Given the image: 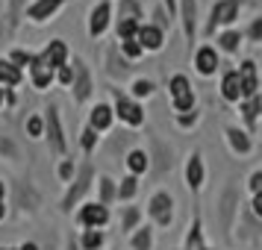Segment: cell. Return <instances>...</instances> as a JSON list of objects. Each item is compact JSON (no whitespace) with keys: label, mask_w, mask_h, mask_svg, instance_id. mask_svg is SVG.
I'll return each instance as SVG.
<instances>
[{"label":"cell","mask_w":262,"mask_h":250,"mask_svg":"<svg viewBox=\"0 0 262 250\" xmlns=\"http://www.w3.org/2000/svg\"><path fill=\"white\" fill-rule=\"evenodd\" d=\"M127 165H130L133 174H142V171H147V168H150V159H147V153H144V150H133V153L127 156Z\"/></svg>","instance_id":"cell-20"},{"label":"cell","mask_w":262,"mask_h":250,"mask_svg":"<svg viewBox=\"0 0 262 250\" xmlns=\"http://www.w3.org/2000/svg\"><path fill=\"white\" fill-rule=\"evenodd\" d=\"M109 24V3L103 0V3H97L95 9H92V21H89V33L92 36H100L103 30H106Z\"/></svg>","instance_id":"cell-11"},{"label":"cell","mask_w":262,"mask_h":250,"mask_svg":"<svg viewBox=\"0 0 262 250\" xmlns=\"http://www.w3.org/2000/svg\"><path fill=\"white\" fill-rule=\"evenodd\" d=\"M95 139H97L95 130H85L83 132V147H85V150H95Z\"/></svg>","instance_id":"cell-37"},{"label":"cell","mask_w":262,"mask_h":250,"mask_svg":"<svg viewBox=\"0 0 262 250\" xmlns=\"http://www.w3.org/2000/svg\"><path fill=\"white\" fill-rule=\"evenodd\" d=\"M186 179H189V186H191V189H198V186H201V179H203L201 156H191V162H189V168H186Z\"/></svg>","instance_id":"cell-21"},{"label":"cell","mask_w":262,"mask_h":250,"mask_svg":"<svg viewBox=\"0 0 262 250\" xmlns=\"http://www.w3.org/2000/svg\"><path fill=\"white\" fill-rule=\"evenodd\" d=\"M0 83L3 85H18L21 83V71H18V65L0 59Z\"/></svg>","instance_id":"cell-19"},{"label":"cell","mask_w":262,"mask_h":250,"mask_svg":"<svg viewBox=\"0 0 262 250\" xmlns=\"http://www.w3.org/2000/svg\"><path fill=\"white\" fill-rule=\"evenodd\" d=\"M256 112H259V95H253V97H250V103L245 106V118H248L250 127L256 124Z\"/></svg>","instance_id":"cell-29"},{"label":"cell","mask_w":262,"mask_h":250,"mask_svg":"<svg viewBox=\"0 0 262 250\" xmlns=\"http://www.w3.org/2000/svg\"><path fill=\"white\" fill-rule=\"evenodd\" d=\"M27 65H30V71H33V85H36V88H48L50 80H53V71H50V68L38 59V56H30V62H27Z\"/></svg>","instance_id":"cell-10"},{"label":"cell","mask_w":262,"mask_h":250,"mask_svg":"<svg viewBox=\"0 0 262 250\" xmlns=\"http://www.w3.org/2000/svg\"><path fill=\"white\" fill-rule=\"evenodd\" d=\"M150 92H154V83H150V80H136V83H133V95L136 97H147Z\"/></svg>","instance_id":"cell-32"},{"label":"cell","mask_w":262,"mask_h":250,"mask_svg":"<svg viewBox=\"0 0 262 250\" xmlns=\"http://www.w3.org/2000/svg\"><path fill=\"white\" fill-rule=\"evenodd\" d=\"M259 186H262V174L256 171V174L250 177V189H253V194H259Z\"/></svg>","instance_id":"cell-39"},{"label":"cell","mask_w":262,"mask_h":250,"mask_svg":"<svg viewBox=\"0 0 262 250\" xmlns=\"http://www.w3.org/2000/svg\"><path fill=\"white\" fill-rule=\"evenodd\" d=\"M41 124H48V135H50V147L56 150V153H65V135H62V124H59V112L56 106L48 109V115Z\"/></svg>","instance_id":"cell-2"},{"label":"cell","mask_w":262,"mask_h":250,"mask_svg":"<svg viewBox=\"0 0 262 250\" xmlns=\"http://www.w3.org/2000/svg\"><path fill=\"white\" fill-rule=\"evenodd\" d=\"M171 206H174L171 194L159 191V194H154V200H150V215H154L162 226H168V224H171Z\"/></svg>","instance_id":"cell-4"},{"label":"cell","mask_w":262,"mask_h":250,"mask_svg":"<svg viewBox=\"0 0 262 250\" xmlns=\"http://www.w3.org/2000/svg\"><path fill=\"white\" fill-rule=\"evenodd\" d=\"M171 97H174V106L177 112H186V109L194 106V95H191V85L186 77H171Z\"/></svg>","instance_id":"cell-1"},{"label":"cell","mask_w":262,"mask_h":250,"mask_svg":"<svg viewBox=\"0 0 262 250\" xmlns=\"http://www.w3.org/2000/svg\"><path fill=\"white\" fill-rule=\"evenodd\" d=\"M59 3H62V0H38V3L30 6V12H27V15H30L33 21H45V18H50V15L59 9Z\"/></svg>","instance_id":"cell-15"},{"label":"cell","mask_w":262,"mask_h":250,"mask_svg":"<svg viewBox=\"0 0 262 250\" xmlns=\"http://www.w3.org/2000/svg\"><path fill=\"white\" fill-rule=\"evenodd\" d=\"M74 74H77V85H74V97L77 100H85L89 97V92H92V80H89V71H85V65L80 59L74 62Z\"/></svg>","instance_id":"cell-12"},{"label":"cell","mask_w":262,"mask_h":250,"mask_svg":"<svg viewBox=\"0 0 262 250\" xmlns=\"http://www.w3.org/2000/svg\"><path fill=\"white\" fill-rule=\"evenodd\" d=\"M109 121H112V109H109L106 103H97V106L92 109V130H106Z\"/></svg>","instance_id":"cell-18"},{"label":"cell","mask_w":262,"mask_h":250,"mask_svg":"<svg viewBox=\"0 0 262 250\" xmlns=\"http://www.w3.org/2000/svg\"><path fill=\"white\" fill-rule=\"evenodd\" d=\"M136 41H139V48H147V50H159L162 48V30L159 27H139L136 30Z\"/></svg>","instance_id":"cell-6"},{"label":"cell","mask_w":262,"mask_h":250,"mask_svg":"<svg viewBox=\"0 0 262 250\" xmlns=\"http://www.w3.org/2000/svg\"><path fill=\"white\" fill-rule=\"evenodd\" d=\"M186 250H209L203 247V238H201V218H194V224H191L189 238H186Z\"/></svg>","instance_id":"cell-22"},{"label":"cell","mask_w":262,"mask_h":250,"mask_svg":"<svg viewBox=\"0 0 262 250\" xmlns=\"http://www.w3.org/2000/svg\"><path fill=\"white\" fill-rule=\"evenodd\" d=\"M133 247L136 250H150V230H147V226L139 230V236L133 238Z\"/></svg>","instance_id":"cell-30"},{"label":"cell","mask_w":262,"mask_h":250,"mask_svg":"<svg viewBox=\"0 0 262 250\" xmlns=\"http://www.w3.org/2000/svg\"><path fill=\"white\" fill-rule=\"evenodd\" d=\"M18 250H38L36 244H24V247H18Z\"/></svg>","instance_id":"cell-43"},{"label":"cell","mask_w":262,"mask_h":250,"mask_svg":"<svg viewBox=\"0 0 262 250\" xmlns=\"http://www.w3.org/2000/svg\"><path fill=\"white\" fill-rule=\"evenodd\" d=\"M227 135H230V144L236 147L238 153H248V150H250V139H248V135H245L242 130H236V127H230V130H227Z\"/></svg>","instance_id":"cell-23"},{"label":"cell","mask_w":262,"mask_h":250,"mask_svg":"<svg viewBox=\"0 0 262 250\" xmlns=\"http://www.w3.org/2000/svg\"><path fill=\"white\" fill-rule=\"evenodd\" d=\"M236 203H238V194L233 189L224 191V197H221V230H230V224H233V212H236Z\"/></svg>","instance_id":"cell-13"},{"label":"cell","mask_w":262,"mask_h":250,"mask_svg":"<svg viewBox=\"0 0 262 250\" xmlns=\"http://www.w3.org/2000/svg\"><path fill=\"white\" fill-rule=\"evenodd\" d=\"M238 0H221V3H215L212 6V21H209V33L215 30V24H230V21H236L238 15Z\"/></svg>","instance_id":"cell-3"},{"label":"cell","mask_w":262,"mask_h":250,"mask_svg":"<svg viewBox=\"0 0 262 250\" xmlns=\"http://www.w3.org/2000/svg\"><path fill=\"white\" fill-rule=\"evenodd\" d=\"M115 112L121 115V121H127V124H133V127H139L144 121V115H142V109L136 106V103H130L127 97H115Z\"/></svg>","instance_id":"cell-5"},{"label":"cell","mask_w":262,"mask_h":250,"mask_svg":"<svg viewBox=\"0 0 262 250\" xmlns=\"http://www.w3.org/2000/svg\"><path fill=\"white\" fill-rule=\"evenodd\" d=\"M71 171H74V165H71V162H62V168H59L62 179H68V177H71Z\"/></svg>","instance_id":"cell-41"},{"label":"cell","mask_w":262,"mask_h":250,"mask_svg":"<svg viewBox=\"0 0 262 250\" xmlns=\"http://www.w3.org/2000/svg\"><path fill=\"white\" fill-rule=\"evenodd\" d=\"M6 250H9V247H6Z\"/></svg>","instance_id":"cell-45"},{"label":"cell","mask_w":262,"mask_h":250,"mask_svg":"<svg viewBox=\"0 0 262 250\" xmlns=\"http://www.w3.org/2000/svg\"><path fill=\"white\" fill-rule=\"evenodd\" d=\"M221 95L227 97V100H238L242 97V80H238V71L227 74L224 83H221Z\"/></svg>","instance_id":"cell-16"},{"label":"cell","mask_w":262,"mask_h":250,"mask_svg":"<svg viewBox=\"0 0 262 250\" xmlns=\"http://www.w3.org/2000/svg\"><path fill=\"white\" fill-rule=\"evenodd\" d=\"M30 135H41V118H30Z\"/></svg>","instance_id":"cell-38"},{"label":"cell","mask_w":262,"mask_h":250,"mask_svg":"<svg viewBox=\"0 0 262 250\" xmlns=\"http://www.w3.org/2000/svg\"><path fill=\"white\" fill-rule=\"evenodd\" d=\"M218 41H221V48L224 50H236L238 44H242V36H238V33H224Z\"/></svg>","instance_id":"cell-31"},{"label":"cell","mask_w":262,"mask_h":250,"mask_svg":"<svg viewBox=\"0 0 262 250\" xmlns=\"http://www.w3.org/2000/svg\"><path fill=\"white\" fill-rule=\"evenodd\" d=\"M183 21H186V36H194V0H183Z\"/></svg>","instance_id":"cell-25"},{"label":"cell","mask_w":262,"mask_h":250,"mask_svg":"<svg viewBox=\"0 0 262 250\" xmlns=\"http://www.w3.org/2000/svg\"><path fill=\"white\" fill-rule=\"evenodd\" d=\"M100 244H103V236H100L97 230H89V233H85V238H83V247L85 250H97Z\"/></svg>","instance_id":"cell-28"},{"label":"cell","mask_w":262,"mask_h":250,"mask_svg":"<svg viewBox=\"0 0 262 250\" xmlns=\"http://www.w3.org/2000/svg\"><path fill=\"white\" fill-rule=\"evenodd\" d=\"M124 53H127L130 59H136V56L142 53V48H139V41H136V38H127V41H124Z\"/></svg>","instance_id":"cell-34"},{"label":"cell","mask_w":262,"mask_h":250,"mask_svg":"<svg viewBox=\"0 0 262 250\" xmlns=\"http://www.w3.org/2000/svg\"><path fill=\"white\" fill-rule=\"evenodd\" d=\"M139 221V209H127V215H124V224H121V230H133V224Z\"/></svg>","instance_id":"cell-35"},{"label":"cell","mask_w":262,"mask_h":250,"mask_svg":"<svg viewBox=\"0 0 262 250\" xmlns=\"http://www.w3.org/2000/svg\"><path fill=\"white\" fill-rule=\"evenodd\" d=\"M106 221H109V212H106V206H100V203H92V206H85L83 212H80V224L92 226V230H97Z\"/></svg>","instance_id":"cell-8"},{"label":"cell","mask_w":262,"mask_h":250,"mask_svg":"<svg viewBox=\"0 0 262 250\" xmlns=\"http://www.w3.org/2000/svg\"><path fill=\"white\" fill-rule=\"evenodd\" d=\"M59 83H65V85L74 83V71L68 68V65H62V68H59Z\"/></svg>","instance_id":"cell-36"},{"label":"cell","mask_w":262,"mask_h":250,"mask_svg":"<svg viewBox=\"0 0 262 250\" xmlns=\"http://www.w3.org/2000/svg\"><path fill=\"white\" fill-rule=\"evenodd\" d=\"M89 183H92V165H83V174H80V179H77V186L68 191V197H65V203H62V209H65V212L74 206V200H80V197L85 194Z\"/></svg>","instance_id":"cell-9"},{"label":"cell","mask_w":262,"mask_h":250,"mask_svg":"<svg viewBox=\"0 0 262 250\" xmlns=\"http://www.w3.org/2000/svg\"><path fill=\"white\" fill-rule=\"evenodd\" d=\"M218 68V53L212 48H203L198 50V71L201 74H212Z\"/></svg>","instance_id":"cell-17"},{"label":"cell","mask_w":262,"mask_h":250,"mask_svg":"<svg viewBox=\"0 0 262 250\" xmlns=\"http://www.w3.org/2000/svg\"><path fill=\"white\" fill-rule=\"evenodd\" d=\"M253 212L262 215V194H253Z\"/></svg>","instance_id":"cell-42"},{"label":"cell","mask_w":262,"mask_h":250,"mask_svg":"<svg viewBox=\"0 0 262 250\" xmlns=\"http://www.w3.org/2000/svg\"><path fill=\"white\" fill-rule=\"evenodd\" d=\"M142 18V9L136 0H121V21H139Z\"/></svg>","instance_id":"cell-24"},{"label":"cell","mask_w":262,"mask_h":250,"mask_svg":"<svg viewBox=\"0 0 262 250\" xmlns=\"http://www.w3.org/2000/svg\"><path fill=\"white\" fill-rule=\"evenodd\" d=\"M238 80H242V97H253L256 95V65H253V62H242V74H238Z\"/></svg>","instance_id":"cell-14"},{"label":"cell","mask_w":262,"mask_h":250,"mask_svg":"<svg viewBox=\"0 0 262 250\" xmlns=\"http://www.w3.org/2000/svg\"><path fill=\"white\" fill-rule=\"evenodd\" d=\"M136 30H139V21H118V36H121V41L136 38Z\"/></svg>","instance_id":"cell-26"},{"label":"cell","mask_w":262,"mask_h":250,"mask_svg":"<svg viewBox=\"0 0 262 250\" xmlns=\"http://www.w3.org/2000/svg\"><path fill=\"white\" fill-rule=\"evenodd\" d=\"M133 194H136V177H127V179H121L118 197H121V200H130Z\"/></svg>","instance_id":"cell-27"},{"label":"cell","mask_w":262,"mask_h":250,"mask_svg":"<svg viewBox=\"0 0 262 250\" xmlns=\"http://www.w3.org/2000/svg\"><path fill=\"white\" fill-rule=\"evenodd\" d=\"M0 106H3V88H0Z\"/></svg>","instance_id":"cell-44"},{"label":"cell","mask_w":262,"mask_h":250,"mask_svg":"<svg viewBox=\"0 0 262 250\" xmlns=\"http://www.w3.org/2000/svg\"><path fill=\"white\" fill-rule=\"evenodd\" d=\"M112 200V179H100V206Z\"/></svg>","instance_id":"cell-33"},{"label":"cell","mask_w":262,"mask_h":250,"mask_svg":"<svg viewBox=\"0 0 262 250\" xmlns=\"http://www.w3.org/2000/svg\"><path fill=\"white\" fill-rule=\"evenodd\" d=\"M38 59L45 62L50 71H53V68H62V65H65V59H68V48H65L62 41H50V48L45 50Z\"/></svg>","instance_id":"cell-7"},{"label":"cell","mask_w":262,"mask_h":250,"mask_svg":"<svg viewBox=\"0 0 262 250\" xmlns=\"http://www.w3.org/2000/svg\"><path fill=\"white\" fill-rule=\"evenodd\" d=\"M259 36H262V21H253V27H250V38L259 41Z\"/></svg>","instance_id":"cell-40"}]
</instances>
